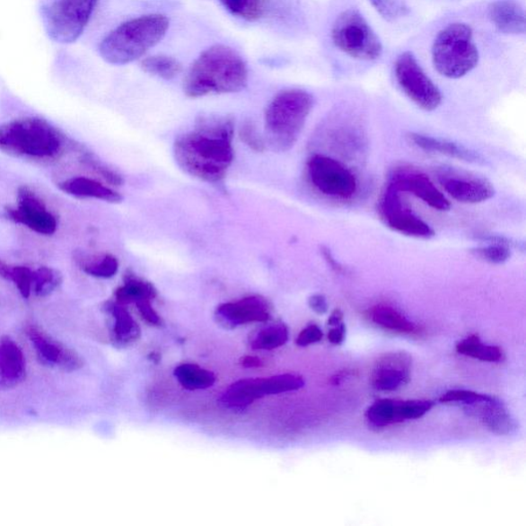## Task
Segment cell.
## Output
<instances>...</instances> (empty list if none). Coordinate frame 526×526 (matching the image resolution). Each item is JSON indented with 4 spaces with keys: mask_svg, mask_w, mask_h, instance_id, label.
<instances>
[{
    "mask_svg": "<svg viewBox=\"0 0 526 526\" xmlns=\"http://www.w3.org/2000/svg\"><path fill=\"white\" fill-rule=\"evenodd\" d=\"M394 74L396 82L403 93L417 108L425 111H433L442 105V91L425 73L411 52H404L398 57L394 66Z\"/></svg>",
    "mask_w": 526,
    "mask_h": 526,
    "instance_id": "9",
    "label": "cell"
},
{
    "mask_svg": "<svg viewBox=\"0 0 526 526\" xmlns=\"http://www.w3.org/2000/svg\"><path fill=\"white\" fill-rule=\"evenodd\" d=\"M169 27L170 20L161 13L127 20L106 35L99 46V54L112 66H126L159 45Z\"/></svg>",
    "mask_w": 526,
    "mask_h": 526,
    "instance_id": "3",
    "label": "cell"
},
{
    "mask_svg": "<svg viewBox=\"0 0 526 526\" xmlns=\"http://www.w3.org/2000/svg\"><path fill=\"white\" fill-rule=\"evenodd\" d=\"M472 252L476 258L492 265H502L511 258L510 245L503 238H492L490 244L475 248Z\"/></svg>",
    "mask_w": 526,
    "mask_h": 526,
    "instance_id": "32",
    "label": "cell"
},
{
    "mask_svg": "<svg viewBox=\"0 0 526 526\" xmlns=\"http://www.w3.org/2000/svg\"><path fill=\"white\" fill-rule=\"evenodd\" d=\"M322 253L324 255L326 261L329 262V265L331 267V268L334 269V271H336V272L343 271V267H341L339 265L338 261L333 258V255L330 252V250H329V249L323 248Z\"/></svg>",
    "mask_w": 526,
    "mask_h": 526,
    "instance_id": "45",
    "label": "cell"
},
{
    "mask_svg": "<svg viewBox=\"0 0 526 526\" xmlns=\"http://www.w3.org/2000/svg\"><path fill=\"white\" fill-rule=\"evenodd\" d=\"M26 334L30 338L35 351L46 364L58 366L66 371H77L83 362L78 355L63 346L59 341L49 337L48 333L35 325L27 326Z\"/></svg>",
    "mask_w": 526,
    "mask_h": 526,
    "instance_id": "14",
    "label": "cell"
},
{
    "mask_svg": "<svg viewBox=\"0 0 526 526\" xmlns=\"http://www.w3.org/2000/svg\"><path fill=\"white\" fill-rule=\"evenodd\" d=\"M62 276L55 268L40 267L33 271L32 294L37 296H47L58 288Z\"/></svg>",
    "mask_w": 526,
    "mask_h": 526,
    "instance_id": "34",
    "label": "cell"
},
{
    "mask_svg": "<svg viewBox=\"0 0 526 526\" xmlns=\"http://www.w3.org/2000/svg\"><path fill=\"white\" fill-rule=\"evenodd\" d=\"M5 213L12 222L44 236H51L58 227L57 218L48 210L45 203L26 187L18 190L17 207L6 208Z\"/></svg>",
    "mask_w": 526,
    "mask_h": 526,
    "instance_id": "12",
    "label": "cell"
},
{
    "mask_svg": "<svg viewBox=\"0 0 526 526\" xmlns=\"http://www.w3.org/2000/svg\"><path fill=\"white\" fill-rule=\"evenodd\" d=\"M61 134L47 120L24 118L0 125V151L20 158L54 159L63 151Z\"/></svg>",
    "mask_w": 526,
    "mask_h": 526,
    "instance_id": "5",
    "label": "cell"
},
{
    "mask_svg": "<svg viewBox=\"0 0 526 526\" xmlns=\"http://www.w3.org/2000/svg\"><path fill=\"white\" fill-rule=\"evenodd\" d=\"M488 18L495 30L503 34L518 37L525 33V13L514 0H495L490 4Z\"/></svg>",
    "mask_w": 526,
    "mask_h": 526,
    "instance_id": "20",
    "label": "cell"
},
{
    "mask_svg": "<svg viewBox=\"0 0 526 526\" xmlns=\"http://www.w3.org/2000/svg\"><path fill=\"white\" fill-rule=\"evenodd\" d=\"M333 45L350 58L357 61H378L383 47L378 34L364 15L355 9L341 12L331 28Z\"/></svg>",
    "mask_w": 526,
    "mask_h": 526,
    "instance_id": "7",
    "label": "cell"
},
{
    "mask_svg": "<svg viewBox=\"0 0 526 526\" xmlns=\"http://www.w3.org/2000/svg\"><path fill=\"white\" fill-rule=\"evenodd\" d=\"M224 8L233 17L254 22L266 11V0H220Z\"/></svg>",
    "mask_w": 526,
    "mask_h": 526,
    "instance_id": "30",
    "label": "cell"
},
{
    "mask_svg": "<svg viewBox=\"0 0 526 526\" xmlns=\"http://www.w3.org/2000/svg\"><path fill=\"white\" fill-rule=\"evenodd\" d=\"M233 132L230 117H202L193 131L176 138L173 153L177 165L198 180L222 182L233 161Z\"/></svg>",
    "mask_w": 526,
    "mask_h": 526,
    "instance_id": "1",
    "label": "cell"
},
{
    "mask_svg": "<svg viewBox=\"0 0 526 526\" xmlns=\"http://www.w3.org/2000/svg\"><path fill=\"white\" fill-rule=\"evenodd\" d=\"M142 318L145 320L148 324L160 325L161 318L152 307V301H145L136 304Z\"/></svg>",
    "mask_w": 526,
    "mask_h": 526,
    "instance_id": "42",
    "label": "cell"
},
{
    "mask_svg": "<svg viewBox=\"0 0 526 526\" xmlns=\"http://www.w3.org/2000/svg\"><path fill=\"white\" fill-rule=\"evenodd\" d=\"M140 67L145 73L166 81L173 80L182 73L181 63L168 55L145 57L141 60Z\"/></svg>",
    "mask_w": 526,
    "mask_h": 526,
    "instance_id": "27",
    "label": "cell"
},
{
    "mask_svg": "<svg viewBox=\"0 0 526 526\" xmlns=\"http://www.w3.org/2000/svg\"><path fill=\"white\" fill-rule=\"evenodd\" d=\"M369 315L373 323L388 330L408 334L416 333L419 330L418 327L409 321L402 312L387 304L375 305Z\"/></svg>",
    "mask_w": 526,
    "mask_h": 526,
    "instance_id": "25",
    "label": "cell"
},
{
    "mask_svg": "<svg viewBox=\"0 0 526 526\" xmlns=\"http://www.w3.org/2000/svg\"><path fill=\"white\" fill-rule=\"evenodd\" d=\"M267 395H276L273 376L268 379H247L234 382L223 395L222 402L227 408L241 410Z\"/></svg>",
    "mask_w": 526,
    "mask_h": 526,
    "instance_id": "19",
    "label": "cell"
},
{
    "mask_svg": "<svg viewBox=\"0 0 526 526\" xmlns=\"http://www.w3.org/2000/svg\"><path fill=\"white\" fill-rule=\"evenodd\" d=\"M381 213L386 224L393 231L416 239L435 237L432 227L404 205L400 191L389 184L381 204Z\"/></svg>",
    "mask_w": 526,
    "mask_h": 526,
    "instance_id": "11",
    "label": "cell"
},
{
    "mask_svg": "<svg viewBox=\"0 0 526 526\" xmlns=\"http://www.w3.org/2000/svg\"><path fill=\"white\" fill-rule=\"evenodd\" d=\"M98 4L99 0H46L41 12L49 39L73 44L81 38Z\"/></svg>",
    "mask_w": 526,
    "mask_h": 526,
    "instance_id": "8",
    "label": "cell"
},
{
    "mask_svg": "<svg viewBox=\"0 0 526 526\" xmlns=\"http://www.w3.org/2000/svg\"><path fill=\"white\" fill-rule=\"evenodd\" d=\"M309 305L319 315L326 314L327 311H329V302H327L326 297L322 294L311 295L309 298Z\"/></svg>",
    "mask_w": 526,
    "mask_h": 526,
    "instance_id": "43",
    "label": "cell"
},
{
    "mask_svg": "<svg viewBox=\"0 0 526 526\" xmlns=\"http://www.w3.org/2000/svg\"><path fill=\"white\" fill-rule=\"evenodd\" d=\"M58 188L63 193L76 197L96 198L109 203H120L123 200V197L118 191L87 177H74L63 180L58 184Z\"/></svg>",
    "mask_w": 526,
    "mask_h": 526,
    "instance_id": "22",
    "label": "cell"
},
{
    "mask_svg": "<svg viewBox=\"0 0 526 526\" xmlns=\"http://www.w3.org/2000/svg\"><path fill=\"white\" fill-rule=\"evenodd\" d=\"M156 296V290L153 284L138 278L136 275L127 273L125 276L124 285L116 291V302L119 304H135L145 301H153Z\"/></svg>",
    "mask_w": 526,
    "mask_h": 526,
    "instance_id": "24",
    "label": "cell"
},
{
    "mask_svg": "<svg viewBox=\"0 0 526 526\" xmlns=\"http://www.w3.org/2000/svg\"><path fill=\"white\" fill-rule=\"evenodd\" d=\"M411 367L412 358L408 353H387L375 362L372 385L382 392H392L400 389L410 381Z\"/></svg>",
    "mask_w": 526,
    "mask_h": 526,
    "instance_id": "13",
    "label": "cell"
},
{
    "mask_svg": "<svg viewBox=\"0 0 526 526\" xmlns=\"http://www.w3.org/2000/svg\"><path fill=\"white\" fill-rule=\"evenodd\" d=\"M468 415L478 418L489 431L497 435H509L516 428V422L509 414L503 402L496 398L488 396L485 399L464 405Z\"/></svg>",
    "mask_w": 526,
    "mask_h": 526,
    "instance_id": "16",
    "label": "cell"
},
{
    "mask_svg": "<svg viewBox=\"0 0 526 526\" xmlns=\"http://www.w3.org/2000/svg\"><path fill=\"white\" fill-rule=\"evenodd\" d=\"M216 315L220 321L231 327L265 322L269 318V304L261 296H248L236 302L220 305Z\"/></svg>",
    "mask_w": 526,
    "mask_h": 526,
    "instance_id": "17",
    "label": "cell"
},
{
    "mask_svg": "<svg viewBox=\"0 0 526 526\" xmlns=\"http://www.w3.org/2000/svg\"><path fill=\"white\" fill-rule=\"evenodd\" d=\"M314 104V97L304 90L288 89L276 94L265 112L267 145L281 153L293 148Z\"/></svg>",
    "mask_w": 526,
    "mask_h": 526,
    "instance_id": "4",
    "label": "cell"
},
{
    "mask_svg": "<svg viewBox=\"0 0 526 526\" xmlns=\"http://www.w3.org/2000/svg\"><path fill=\"white\" fill-rule=\"evenodd\" d=\"M379 15L393 23L408 15L409 11L408 0H368Z\"/></svg>",
    "mask_w": 526,
    "mask_h": 526,
    "instance_id": "36",
    "label": "cell"
},
{
    "mask_svg": "<svg viewBox=\"0 0 526 526\" xmlns=\"http://www.w3.org/2000/svg\"><path fill=\"white\" fill-rule=\"evenodd\" d=\"M289 333L287 327L276 324L261 330L252 341L254 350H274L287 343Z\"/></svg>",
    "mask_w": 526,
    "mask_h": 526,
    "instance_id": "33",
    "label": "cell"
},
{
    "mask_svg": "<svg viewBox=\"0 0 526 526\" xmlns=\"http://www.w3.org/2000/svg\"><path fill=\"white\" fill-rule=\"evenodd\" d=\"M174 374L180 385L187 390H205L215 385V375L195 364H182L175 369Z\"/></svg>",
    "mask_w": 526,
    "mask_h": 526,
    "instance_id": "28",
    "label": "cell"
},
{
    "mask_svg": "<svg viewBox=\"0 0 526 526\" xmlns=\"http://www.w3.org/2000/svg\"><path fill=\"white\" fill-rule=\"evenodd\" d=\"M240 137L241 141H243L247 146L253 149L254 152H265L266 141L262 139L252 122H246L241 126Z\"/></svg>",
    "mask_w": 526,
    "mask_h": 526,
    "instance_id": "39",
    "label": "cell"
},
{
    "mask_svg": "<svg viewBox=\"0 0 526 526\" xmlns=\"http://www.w3.org/2000/svg\"><path fill=\"white\" fill-rule=\"evenodd\" d=\"M26 361L22 350L8 337L0 339V381L13 387L24 380Z\"/></svg>",
    "mask_w": 526,
    "mask_h": 526,
    "instance_id": "21",
    "label": "cell"
},
{
    "mask_svg": "<svg viewBox=\"0 0 526 526\" xmlns=\"http://www.w3.org/2000/svg\"><path fill=\"white\" fill-rule=\"evenodd\" d=\"M83 162L85 166L93 171L97 175L101 176L106 182L111 184V186H122L124 182L123 177L117 173L116 171L106 166L101 160H98L94 154L84 153L83 156Z\"/></svg>",
    "mask_w": 526,
    "mask_h": 526,
    "instance_id": "38",
    "label": "cell"
},
{
    "mask_svg": "<svg viewBox=\"0 0 526 526\" xmlns=\"http://www.w3.org/2000/svg\"><path fill=\"white\" fill-rule=\"evenodd\" d=\"M311 182L325 196L350 198L356 194V177L344 163L323 154L312 155L308 162Z\"/></svg>",
    "mask_w": 526,
    "mask_h": 526,
    "instance_id": "10",
    "label": "cell"
},
{
    "mask_svg": "<svg viewBox=\"0 0 526 526\" xmlns=\"http://www.w3.org/2000/svg\"><path fill=\"white\" fill-rule=\"evenodd\" d=\"M82 269L95 278L110 279L118 273V261L115 256L104 254L93 259L83 260Z\"/></svg>",
    "mask_w": 526,
    "mask_h": 526,
    "instance_id": "35",
    "label": "cell"
},
{
    "mask_svg": "<svg viewBox=\"0 0 526 526\" xmlns=\"http://www.w3.org/2000/svg\"><path fill=\"white\" fill-rule=\"evenodd\" d=\"M487 395L473 392L468 390H451L440 398L442 403H461L463 405L471 404L481 399H485Z\"/></svg>",
    "mask_w": 526,
    "mask_h": 526,
    "instance_id": "40",
    "label": "cell"
},
{
    "mask_svg": "<svg viewBox=\"0 0 526 526\" xmlns=\"http://www.w3.org/2000/svg\"><path fill=\"white\" fill-rule=\"evenodd\" d=\"M344 314L339 309L334 310L329 319V325L331 327L338 326L343 323Z\"/></svg>",
    "mask_w": 526,
    "mask_h": 526,
    "instance_id": "46",
    "label": "cell"
},
{
    "mask_svg": "<svg viewBox=\"0 0 526 526\" xmlns=\"http://www.w3.org/2000/svg\"><path fill=\"white\" fill-rule=\"evenodd\" d=\"M390 186L400 193H409L431 208L438 211H447L451 203L444 194L440 191L428 176L418 172H400L394 175Z\"/></svg>",
    "mask_w": 526,
    "mask_h": 526,
    "instance_id": "15",
    "label": "cell"
},
{
    "mask_svg": "<svg viewBox=\"0 0 526 526\" xmlns=\"http://www.w3.org/2000/svg\"><path fill=\"white\" fill-rule=\"evenodd\" d=\"M241 365L247 368L260 367L262 366V362L258 357L249 356L241 360Z\"/></svg>",
    "mask_w": 526,
    "mask_h": 526,
    "instance_id": "47",
    "label": "cell"
},
{
    "mask_svg": "<svg viewBox=\"0 0 526 526\" xmlns=\"http://www.w3.org/2000/svg\"><path fill=\"white\" fill-rule=\"evenodd\" d=\"M108 310L115 319L113 338L120 345L131 344L140 337V329L134 319L125 309V305L118 302L110 303Z\"/></svg>",
    "mask_w": 526,
    "mask_h": 526,
    "instance_id": "26",
    "label": "cell"
},
{
    "mask_svg": "<svg viewBox=\"0 0 526 526\" xmlns=\"http://www.w3.org/2000/svg\"><path fill=\"white\" fill-rule=\"evenodd\" d=\"M249 70L236 49L215 45L206 48L191 64L183 81V92L189 98L239 93L246 89Z\"/></svg>",
    "mask_w": 526,
    "mask_h": 526,
    "instance_id": "2",
    "label": "cell"
},
{
    "mask_svg": "<svg viewBox=\"0 0 526 526\" xmlns=\"http://www.w3.org/2000/svg\"><path fill=\"white\" fill-rule=\"evenodd\" d=\"M366 419L374 428H385L394 425V400L381 399L374 402L366 411Z\"/></svg>",
    "mask_w": 526,
    "mask_h": 526,
    "instance_id": "37",
    "label": "cell"
},
{
    "mask_svg": "<svg viewBox=\"0 0 526 526\" xmlns=\"http://www.w3.org/2000/svg\"><path fill=\"white\" fill-rule=\"evenodd\" d=\"M457 352L464 356L485 362H499L503 351L499 346L483 344L478 336H470L457 344Z\"/></svg>",
    "mask_w": 526,
    "mask_h": 526,
    "instance_id": "29",
    "label": "cell"
},
{
    "mask_svg": "<svg viewBox=\"0 0 526 526\" xmlns=\"http://www.w3.org/2000/svg\"><path fill=\"white\" fill-rule=\"evenodd\" d=\"M431 57L434 68L449 80L472 73L480 59L472 27L454 22L443 28L434 39Z\"/></svg>",
    "mask_w": 526,
    "mask_h": 526,
    "instance_id": "6",
    "label": "cell"
},
{
    "mask_svg": "<svg viewBox=\"0 0 526 526\" xmlns=\"http://www.w3.org/2000/svg\"><path fill=\"white\" fill-rule=\"evenodd\" d=\"M323 338V331L315 324L309 325L298 334L296 344L300 346H307L319 343Z\"/></svg>",
    "mask_w": 526,
    "mask_h": 526,
    "instance_id": "41",
    "label": "cell"
},
{
    "mask_svg": "<svg viewBox=\"0 0 526 526\" xmlns=\"http://www.w3.org/2000/svg\"><path fill=\"white\" fill-rule=\"evenodd\" d=\"M408 137L412 144L425 152L443 154L450 156V158L469 162H478L481 160L480 155L470 151V149L449 140L418 133H410Z\"/></svg>",
    "mask_w": 526,
    "mask_h": 526,
    "instance_id": "23",
    "label": "cell"
},
{
    "mask_svg": "<svg viewBox=\"0 0 526 526\" xmlns=\"http://www.w3.org/2000/svg\"><path fill=\"white\" fill-rule=\"evenodd\" d=\"M0 278L15 284L21 295L28 298L32 294L33 271L23 266H12L0 259Z\"/></svg>",
    "mask_w": 526,
    "mask_h": 526,
    "instance_id": "31",
    "label": "cell"
},
{
    "mask_svg": "<svg viewBox=\"0 0 526 526\" xmlns=\"http://www.w3.org/2000/svg\"><path fill=\"white\" fill-rule=\"evenodd\" d=\"M440 183L453 200L463 204H479L495 196L493 184L478 177L443 175Z\"/></svg>",
    "mask_w": 526,
    "mask_h": 526,
    "instance_id": "18",
    "label": "cell"
},
{
    "mask_svg": "<svg viewBox=\"0 0 526 526\" xmlns=\"http://www.w3.org/2000/svg\"><path fill=\"white\" fill-rule=\"evenodd\" d=\"M346 327L343 323L334 326L329 332V340L333 345H341L344 343L346 338Z\"/></svg>",
    "mask_w": 526,
    "mask_h": 526,
    "instance_id": "44",
    "label": "cell"
}]
</instances>
